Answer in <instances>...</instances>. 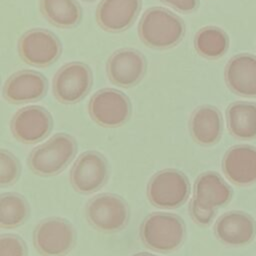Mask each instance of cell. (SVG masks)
<instances>
[{
	"instance_id": "15",
	"label": "cell",
	"mask_w": 256,
	"mask_h": 256,
	"mask_svg": "<svg viewBox=\"0 0 256 256\" xmlns=\"http://www.w3.org/2000/svg\"><path fill=\"white\" fill-rule=\"evenodd\" d=\"M231 196L230 186L218 173L204 172L196 179L190 207L216 211L217 207L227 204Z\"/></svg>"
},
{
	"instance_id": "11",
	"label": "cell",
	"mask_w": 256,
	"mask_h": 256,
	"mask_svg": "<svg viewBox=\"0 0 256 256\" xmlns=\"http://www.w3.org/2000/svg\"><path fill=\"white\" fill-rule=\"evenodd\" d=\"M53 126L51 114L40 106H27L18 110L11 120L13 136L25 144L37 143L48 136Z\"/></svg>"
},
{
	"instance_id": "13",
	"label": "cell",
	"mask_w": 256,
	"mask_h": 256,
	"mask_svg": "<svg viewBox=\"0 0 256 256\" xmlns=\"http://www.w3.org/2000/svg\"><path fill=\"white\" fill-rule=\"evenodd\" d=\"M46 78L39 72L22 70L12 74L3 87L4 98L13 104L40 100L47 92Z\"/></svg>"
},
{
	"instance_id": "20",
	"label": "cell",
	"mask_w": 256,
	"mask_h": 256,
	"mask_svg": "<svg viewBox=\"0 0 256 256\" xmlns=\"http://www.w3.org/2000/svg\"><path fill=\"white\" fill-rule=\"evenodd\" d=\"M226 120L229 132L236 138L250 140L256 137V104L232 103L227 108Z\"/></svg>"
},
{
	"instance_id": "8",
	"label": "cell",
	"mask_w": 256,
	"mask_h": 256,
	"mask_svg": "<svg viewBox=\"0 0 256 256\" xmlns=\"http://www.w3.org/2000/svg\"><path fill=\"white\" fill-rule=\"evenodd\" d=\"M92 86V72L89 66L71 62L62 66L53 78V94L63 104H74L82 100Z\"/></svg>"
},
{
	"instance_id": "2",
	"label": "cell",
	"mask_w": 256,
	"mask_h": 256,
	"mask_svg": "<svg viewBox=\"0 0 256 256\" xmlns=\"http://www.w3.org/2000/svg\"><path fill=\"white\" fill-rule=\"evenodd\" d=\"M143 243L158 252H171L181 246L185 238L182 219L171 213L156 212L148 215L141 224Z\"/></svg>"
},
{
	"instance_id": "22",
	"label": "cell",
	"mask_w": 256,
	"mask_h": 256,
	"mask_svg": "<svg viewBox=\"0 0 256 256\" xmlns=\"http://www.w3.org/2000/svg\"><path fill=\"white\" fill-rule=\"evenodd\" d=\"M194 47L202 57L210 60L218 59L228 50L229 38L221 28L206 26L196 33Z\"/></svg>"
},
{
	"instance_id": "3",
	"label": "cell",
	"mask_w": 256,
	"mask_h": 256,
	"mask_svg": "<svg viewBox=\"0 0 256 256\" xmlns=\"http://www.w3.org/2000/svg\"><path fill=\"white\" fill-rule=\"evenodd\" d=\"M77 151L75 139L69 134L58 133L34 148L28 158L30 169L40 176L60 173L74 158Z\"/></svg>"
},
{
	"instance_id": "4",
	"label": "cell",
	"mask_w": 256,
	"mask_h": 256,
	"mask_svg": "<svg viewBox=\"0 0 256 256\" xmlns=\"http://www.w3.org/2000/svg\"><path fill=\"white\" fill-rule=\"evenodd\" d=\"M190 194V183L184 173L164 169L152 176L147 186L150 202L159 208L173 209L181 206Z\"/></svg>"
},
{
	"instance_id": "18",
	"label": "cell",
	"mask_w": 256,
	"mask_h": 256,
	"mask_svg": "<svg viewBox=\"0 0 256 256\" xmlns=\"http://www.w3.org/2000/svg\"><path fill=\"white\" fill-rule=\"evenodd\" d=\"M225 80L237 95L256 97V57L250 54L232 57L225 68Z\"/></svg>"
},
{
	"instance_id": "1",
	"label": "cell",
	"mask_w": 256,
	"mask_h": 256,
	"mask_svg": "<svg viewBox=\"0 0 256 256\" xmlns=\"http://www.w3.org/2000/svg\"><path fill=\"white\" fill-rule=\"evenodd\" d=\"M138 33L141 41L155 49H169L178 45L185 35L183 21L161 7L146 10L140 20Z\"/></svg>"
},
{
	"instance_id": "28",
	"label": "cell",
	"mask_w": 256,
	"mask_h": 256,
	"mask_svg": "<svg viewBox=\"0 0 256 256\" xmlns=\"http://www.w3.org/2000/svg\"><path fill=\"white\" fill-rule=\"evenodd\" d=\"M84 1H94V0H84Z\"/></svg>"
},
{
	"instance_id": "12",
	"label": "cell",
	"mask_w": 256,
	"mask_h": 256,
	"mask_svg": "<svg viewBox=\"0 0 256 256\" xmlns=\"http://www.w3.org/2000/svg\"><path fill=\"white\" fill-rule=\"evenodd\" d=\"M145 72V57L141 52L132 48L115 51L107 62V74L110 81L120 87L135 86L142 80Z\"/></svg>"
},
{
	"instance_id": "7",
	"label": "cell",
	"mask_w": 256,
	"mask_h": 256,
	"mask_svg": "<svg viewBox=\"0 0 256 256\" xmlns=\"http://www.w3.org/2000/svg\"><path fill=\"white\" fill-rule=\"evenodd\" d=\"M62 46L50 31L35 28L25 32L19 39L18 52L21 59L32 66L47 67L60 56Z\"/></svg>"
},
{
	"instance_id": "19",
	"label": "cell",
	"mask_w": 256,
	"mask_h": 256,
	"mask_svg": "<svg viewBox=\"0 0 256 256\" xmlns=\"http://www.w3.org/2000/svg\"><path fill=\"white\" fill-rule=\"evenodd\" d=\"M189 129L195 142L204 146L213 145L222 135V115L214 106H200L190 117Z\"/></svg>"
},
{
	"instance_id": "21",
	"label": "cell",
	"mask_w": 256,
	"mask_h": 256,
	"mask_svg": "<svg viewBox=\"0 0 256 256\" xmlns=\"http://www.w3.org/2000/svg\"><path fill=\"white\" fill-rule=\"evenodd\" d=\"M40 11L51 24L59 28H73L82 17L81 7L76 0H40Z\"/></svg>"
},
{
	"instance_id": "9",
	"label": "cell",
	"mask_w": 256,
	"mask_h": 256,
	"mask_svg": "<svg viewBox=\"0 0 256 256\" xmlns=\"http://www.w3.org/2000/svg\"><path fill=\"white\" fill-rule=\"evenodd\" d=\"M74 242V229L62 218L43 220L34 231L35 247L44 256H63L73 248Z\"/></svg>"
},
{
	"instance_id": "5",
	"label": "cell",
	"mask_w": 256,
	"mask_h": 256,
	"mask_svg": "<svg viewBox=\"0 0 256 256\" xmlns=\"http://www.w3.org/2000/svg\"><path fill=\"white\" fill-rule=\"evenodd\" d=\"M88 111L96 124L106 128H115L128 121L131 104L129 98L119 90L104 88L91 97Z\"/></svg>"
},
{
	"instance_id": "23",
	"label": "cell",
	"mask_w": 256,
	"mask_h": 256,
	"mask_svg": "<svg viewBox=\"0 0 256 256\" xmlns=\"http://www.w3.org/2000/svg\"><path fill=\"white\" fill-rule=\"evenodd\" d=\"M29 214V207L20 194L6 193L0 198V225L15 228L22 225Z\"/></svg>"
},
{
	"instance_id": "14",
	"label": "cell",
	"mask_w": 256,
	"mask_h": 256,
	"mask_svg": "<svg viewBox=\"0 0 256 256\" xmlns=\"http://www.w3.org/2000/svg\"><path fill=\"white\" fill-rule=\"evenodd\" d=\"M140 9L141 0H102L96 10V21L107 32H122L135 22Z\"/></svg>"
},
{
	"instance_id": "6",
	"label": "cell",
	"mask_w": 256,
	"mask_h": 256,
	"mask_svg": "<svg viewBox=\"0 0 256 256\" xmlns=\"http://www.w3.org/2000/svg\"><path fill=\"white\" fill-rule=\"evenodd\" d=\"M86 217L95 229L104 233H114L126 226L129 208L126 202L115 194H100L87 204Z\"/></svg>"
},
{
	"instance_id": "27",
	"label": "cell",
	"mask_w": 256,
	"mask_h": 256,
	"mask_svg": "<svg viewBox=\"0 0 256 256\" xmlns=\"http://www.w3.org/2000/svg\"><path fill=\"white\" fill-rule=\"evenodd\" d=\"M132 256H157V255H153L151 253H147V252H141V253H137V254H134Z\"/></svg>"
},
{
	"instance_id": "16",
	"label": "cell",
	"mask_w": 256,
	"mask_h": 256,
	"mask_svg": "<svg viewBox=\"0 0 256 256\" xmlns=\"http://www.w3.org/2000/svg\"><path fill=\"white\" fill-rule=\"evenodd\" d=\"M214 229L217 238L222 243L230 246H243L254 238L256 224L249 214L231 211L219 217Z\"/></svg>"
},
{
	"instance_id": "24",
	"label": "cell",
	"mask_w": 256,
	"mask_h": 256,
	"mask_svg": "<svg viewBox=\"0 0 256 256\" xmlns=\"http://www.w3.org/2000/svg\"><path fill=\"white\" fill-rule=\"evenodd\" d=\"M20 174V164L9 151H0V183L3 186L13 184Z\"/></svg>"
},
{
	"instance_id": "26",
	"label": "cell",
	"mask_w": 256,
	"mask_h": 256,
	"mask_svg": "<svg viewBox=\"0 0 256 256\" xmlns=\"http://www.w3.org/2000/svg\"><path fill=\"white\" fill-rule=\"evenodd\" d=\"M181 13L194 12L199 5L198 0H160Z\"/></svg>"
},
{
	"instance_id": "17",
	"label": "cell",
	"mask_w": 256,
	"mask_h": 256,
	"mask_svg": "<svg viewBox=\"0 0 256 256\" xmlns=\"http://www.w3.org/2000/svg\"><path fill=\"white\" fill-rule=\"evenodd\" d=\"M222 168L226 177L235 184L256 182V148L250 145L231 147L224 155Z\"/></svg>"
},
{
	"instance_id": "25",
	"label": "cell",
	"mask_w": 256,
	"mask_h": 256,
	"mask_svg": "<svg viewBox=\"0 0 256 256\" xmlns=\"http://www.w3.org/2000/svg\"><path fill=\"white\" fill-rule=\"evenodd\" d=\"M0 256H26V246L16 235L6 234L0 237Z\"/></svg>"
},
{
	"instance_id": "10",
	"label": "cell",
	"mask_w": 256,
	"mask_h": 256,
	"mask_svg": "<svg viewBox=\"0 0 256 256\" xmlns=\"http://www.w3.org/2000/svg\"><path fill=\"white\" fill-rule=\"evenodd\" d=\"M108 177L107 161L96 151H86L75 161L71 172L72 186L80 193L90 194L99 190Z\"/></svg>"
}]
</instances>
